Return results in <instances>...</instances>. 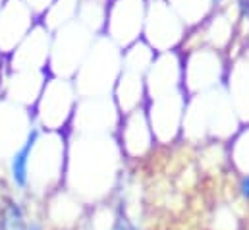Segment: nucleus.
Listing matches in <instances>:
<instances>
[{
    "mask_svg": "<svg viewBox=\"0 0 249 230\" xmlns=\"http://www.w3.org/2000/svg\"><path fill=\"white\" fill-rule=\"evenodd\" d=\"M216 2H218V0H216Z\"/></svg>",
    "mask_w": 249,
    "mask_h": 230,
    "instance_id": "20e7f679",
    "label": "nucleus"
},
{
    "mask_svg": "<svg viewBox=\"0 0 249 230\" xmlns=\"http://www.w3.org/2000/svg\"><path fill=\"white\" fill-rule=\"evenodd\" d=\"M4 229L6 230H23V221H21V213L16 207H10L4 213Z\"/></svg>",
    "mask_w": 249,
    "mask_h": 230,
    "instance_id": "f03ea898",
    "label": "nucleus"
},
{
    "mask_svg": "<svg viewBox=\"0 0 249 230\" xmlns=\"http://www.w3.org/2000/svg\"><path fill=\"white\" fill-rule=\"evenodd\" d=\"M240 190H242L244 197H248V199H249V174H248V176H244V180H242V186H240Z\"/></svg>",
    "mask_w": 249,
    "mask_h": 230,
    "instance_id": "7ed1b4c3",
    "label": "nucleus"
},
{
    "mask_svg": "<svg viewBox=\"0 0 249 230\" xmlns=\"http://www.w3.org/2000/svg\"><path fill=\"white\" fill-rule=\"evenodd\" d=\"M37 137L39 134L37 132H31L25 145L14 155L12 159V178L18 186H25L27 184V165H29V157H31V149L35 147L37 143Z\"/></svg>",
    "mask_w": 249,
    "mask_h": 230,
    "instance_id": "f257e3e1",
    "label": "nucleus"
}]
</instances>
